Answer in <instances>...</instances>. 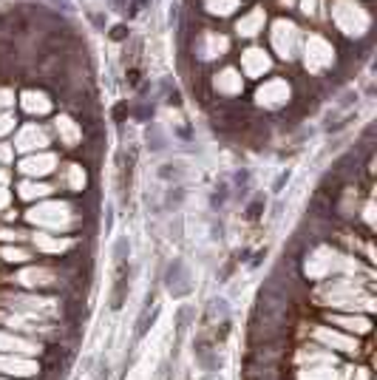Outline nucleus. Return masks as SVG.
Returning <instances> with one entry per match:
<instances>
[{"label": "nucleus", "instance_id": "nucleus-3", "mask_svg": "<svg viewBox=\"0 0 377 380\" xmlns=\"http://www.w3.org/2000/svg\"><path fill=\"white\" fill-rule=\"evenodd\" d=\"M179 176H182V165H162V168H159V179H162V182L173 184Z\"/></svg>", "mask_w": 377, "mask_h": 380}, {"label": "nucleus", "instance_id": "nucleus-5", "mask_svg": "<svg viewBox=\"0 0 377 380\" xmlns=\"http://www.w3.org/2000/svg\"><path fill=\"white\" fill-rule=\"evenodd\" d=\"M148 142H150V148L153 150L165 148V134H162L159 125H153V122H150V128H148Z\"/></svg>", "mask_w": 377, "mask_h": 380}, {"label": "nucleus", "instance_id": "nucleus-2", "mask_svg": "<svg viewBox=\"0 0 377 380\" xmlns=\"http://www.w3.org/2000/svg\"><path fill=\"white\" fill-rule=\"evenodd\" d=\"M156 315H159L156 298H153V295H148V301H145V310H142V315H139V321H137V341H139V338H142L145 332H148V326L156 321Z\"/></svg>", "mask_w": 377, "mask_h": 380}, {"label": "nucleus", "instance_id": "nucleus-9", "mask_svg": "<svg viewBox=\"0 0 377 380\" xmlns=\"http://www.w3.org/2000/svg\"><path fill=\"white\" fill-rule=\"evenodd\" d=\"M286 179H289V171H284L281 176H278V182H275V193H278V190L284 187V182H286Z\"/></svg>", "mask_w": 377, "mask_h": 380}, {"label": "nucleus", "instance_id": "nucleus-6", "mask_svg": "<svg viewBox=\"0 0 377 380\" xmlns=\"http://www.w3.org/2000/svg\"><path fill=\"white\" fill-rule=\"evenodd\" d=\"M187 318H190V307H182L179 310V335L187 329Z\"/></svg>", "mask_w": 377, "mask_h": 380}, {"label": "nucleus", "instance_id": "nucleus-10", "mask_svg": "<svg viewBox=\"0 0 377 380\" xmlns=\"http://www.w3.org/2000/svg\"><path fill=\"white\" fill-rule=\"evenodd\" d=\"M179 20V6H171V26Z\"/></svg>", "mask_w": 377, "mask_h": 380}, {"label": "nucleus", "instance_id": "nucleus-7", "mask_svg": "<svg viewBox=\"0 0 377 380\" xmlns=\"http://www.w3.org/2000/svg\"><path fill=\"white\" fill-rule=\"evenodd\" d=\"M261 207H264V199L258 196V199H255V202H252V205H250V207H247V219H255V216H258V210H261Z\"/></svg>", "mask_w": 377, "mask_h": 380}, {"label": "nucleus", "instance_id": "nucleus-8", "mask_svg": "<svg viewBox=\"0 0 377 380\" xmlns=\"http://www.w3.org/2000/svg\"><path fill=\"white\" fill-rule=\"evenodd\" d=\"M125 35H128L125 26H114V32H111V37H114V40H125Z\"/></svg>", "mask_w": 377, "mask_h": 380}, {"label": "nucleus", "instance_id": "nucleus-1", "mask_svg": "<svg viewBox=\"0 0 377 380\" xmlns=\"http://www.w3.org/2000/svg\"><path fill=\"white\" fill-rule=\"evenodd\" d=\"M190 276H187V267H184V261H173L171 267H168V289H171V295H176V298H184L187 292H190Z\"/></svg>", "mask_w": 377, "mask_h": 380}, {"label": "nucleus", "instance_id": "nucleus-4", "mask_svg": "<svg viewBox=\"0 0 377 380\" xmlns=\"http://www.w3.org/2000/svg\"><path fill=\"white\" fill-rule=\"evenodd\" d=\"M227 196H230V184L227 182L216 184V190H213V196H210V205H213V207H221V205L227 202Z\"/></svg>", "mask_w": 377, "mask_h": 380}]
</instances>
